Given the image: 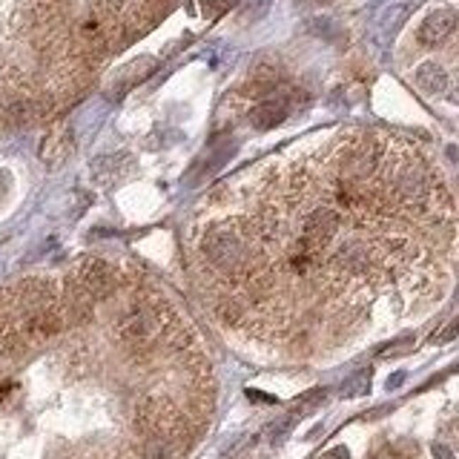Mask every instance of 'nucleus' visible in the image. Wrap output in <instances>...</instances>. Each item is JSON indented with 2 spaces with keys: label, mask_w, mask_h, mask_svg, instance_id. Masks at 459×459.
I'll list each match as a JSON object with an SVG mask.
<instances>
[{
  "label": "nucleus",
  "mask_w": 459,
  "mask_h": 459,
  "mask_svg": "<svg viewBox=\"0 0 459 459\" xmlns=\"http://www.w3.org/2000/svg\"><path fill=\"white\" fill-rule=\"evenodd\" d=\"M201 253L221 276H241L250 267V244L235 227H213L201 241Z\"/></svg>",
  "instance_id": "1"
},
{
  "label": "nucleus",
  "mask_w": 459,
  "mask_h": 459,
  "mask_svg": "<svg viewBox=\"0 0 459 459\" xmlns=\"http://www.w3.org/2000/svg\"><path fill=\"white\" fill-rule=\"evenodd\" d=\"M135 428L147 436L176 439L184 428V416L166 399H144L135 410Z\"/></svg>",
  "instance_id": "2"
},
{
  "label": "nucleus",
  "mask_w": 459,
  "mask_h": 459,
  "mask_svg": "<svg viewBox=\"0 0 459 459\" xmlns=\"http://www.w3.org/2000/svg\"><path fill=\"white\" fill-rule=\"evenodd\" d=\"M69 284L78 287L80 293H87V296L95 302V299L109 296L112 290L118 287V276H115V270H112L106 262H101V259H87V262H80V264L75 267Z\"/></svg>",
  "instance_id": "3"
},
{
  "label": "nucleus",
  "mask_w": 459,
  "mask_h": 459,
  "mask_svg": "<svg viewBox=\"0 0 459 459\" xmlns=\"http://www.w3.org/2000/svg\"><path fill=\"white\" fill-rule=\"evenodd\" d=\"M339 233V213L333 207H316L310 210L302 221V241L299 247L307 250V253H319L324 244H330Z\"/></svg>",
  "instance_id": "4"
},
{
  "label": "nucleus",
  "mask_w": 459,
  "mask_h": 459,
  "mask_svg": "<svg viewBox=\"0 0 459 459\" xmlns=\"http://www.w3.org/2000/svg\"><path fill=\"white\" fill-rule=\"evenodd\" d=\"M161 327H164L161 313H155V310H133L118 324V336L127 348H149L155 342V336L161 333Z\"/></svg>",
  "instance_id": "5"
},
{
  "label": "nucleus",
  "mask_w": 459,
  "mask_h": 459,
  "mask_svg": "<svg viewBox=\"0 0 459 459\" xmlns=\"http://www.w3.org/2000/svg\"><path fill=\"white\" fill-rule=\"evenodd\" d=\"M456 23H459V18H456L453 9H436V12H431L422 20L416 37H420L422 47H436V44H442V40L456 29Z\"/></svg>",
  "instance_id": "6"
},
{
  "label": "nucleus",
  "mask_w": 459,
  "mask_h": 459,
  "mask_svg": "<svg viewBox=\"0 0 459 459\" xmlns=\"http://www.w3.org/2000/svg\"><path fill=\"white\" fill-rule=\"evenodd\" d=\"M416 87L428 95H442V92H448V72L439 63L428 61L416 69Z\"/></svg>",
  "instance_id": "7"
},
{
  "label": "nucleus",
  "mask_w": 459,
  "mask_h": 459,
  "mask_svg": "<svg viewBox=\"0 0 459 459\" xmlns=\"http://www.w3.org/2000/svg\"><path fill=\"white\" fill-rule=\"evenodd\" d=\"M284 118H287V106L281 101H262L250 112V123H253L256 130H273Z\"/></svg>",
  "instance_id": "8"
},
{
  "label": "nucleus",
  "mask_w": 459,
  "mask_h": 459,
  "mask_svg": "<svg viewBox=\"0 0 459 459\" xmlns=\"http://www.w3.org/2000/svg\"><path fill=\"white\" fill-rule=\"evenodd\" d=\"M141 456L144 459H178V451H176L173 439L147 436V442L141 445Z\"/></svg>",
  "instance_id": "9"
},
{
  "label": "nucleus",
  "mask_w": 459,
  "mask_h": 459,
  "mask_svg": "<svg viewBox=\"0 0 459 459\" xmlns=\"http://www.w3.org/2000/svg\"><path fill=\"white\" fill-rule=\"evenodd\" d=\"M367 388H370V373L362 370V373H356V377H350V379L342 385V396H362Z\"/></svg>",
  "instance_id": "10"
},
{
  "label": "nucleus",
  "mask_w": 459,
  "mask_h": 459,
  "mask_svg": "<svg viewBox=\"0 0 459 459\" xmlns=\"http://www.w3.org/2000/svg\"><path fill=\"white\" fill-rule=\"evenodd\" d=\"M224 9H227V0H201V12L207 18H219L224 15Z\"/></svg>",
  "instance_id": "11"
},
{
  "label": "nucleus",
  "mask_w": 459,
  "mask_h": 459,
  "mask_svg": "<svg viewBox=\"0 0 459 459\" xmlns=\"http://www.w3.org/2000/svg\"><path fill=\"white\" fill-rule=\"evenodd\" d=\"M219 310H221V316H224L227 322H235V319H238V313H241V307H238L235 302H224Z\"/></svg>",
  "instance_id": "12"
},
{
  "label": "nucleus",
  "mask_w": 459,
  "mask_h": 459,
  "mask_svg": "<svg viewBox=\"0 0 459 459\" xmlns=\"http://www.w3.org/2000/svg\"><path fill=\"white\" fill-rule=\"evenodd\" d=\"M459 336V319H453L442 333H439V342H451V339H456Z\"/></svg>",
  "instance_id": "13"
},
{
  "label": "nucleus",
  "mask_w": 459,
  "mask_h": 459,
  "mask_svg": "<svg viewBox=\"0 0 459 459\" xmlns=\"http://www.w3.org/2000/svg\"><path fill=\"white\" fill-rule=\"evenodd\" d=\"M247 396L253 399V402H267V405H273V402H276L273 396H267V393H259V391H247Z\"/></svg>",
  "instance_id": "14"
},
{
  "label": "nucleus",
  "mask_w": 459,
  "mask_h": 459,
  "mask_svg": "<svg viewBox=\"0 0 459 459\" xmlns=\"http://www.w3.org/2000/svg\"><path fill=\"white\" fill-rule=\"evenodd\" d=\"M322 459H348V448H336V451H330V453L322 456Z\"/></svg>",
  "instance_id": "15"
},
{
  "label": "nucleus",
  "mask_w": 459,
  "mask_h": 459,
  "mask_svg": "<svg viewBox=\"0 0 459 459\" xmlns=\"http://www.w3.org/2000/svg\"><path fill=\"white\" fill-rule=\"evenodd\" d=\"M434 456H436V459H451V453H448V448H439V445L434 448Z\"/></svg>",
  "instance_id": "16"
},
{
  "label": "nucleus",
  "mask_w": 459,
  "mask_h": 459,
  "mask_svg": "<svg viewBox=\"0 0 459 459\" xmlns=\"http://www.w3.org/2000/svg\"><path fill=\"white\" fill-rule=\"evenodd\" d=\"M402 379H405V373H396V377L388 382V388H396V385H402Z\"/></svg>",
  "instance_id": "17"
},
{
  "label": "nucleus",
  "mask_w": 459,
  "mask_h": 459,
  "mask_svg": "<svg viewBox=\"0 0 459 459\" xmlns=\"http://www.w3.org/2000/svg\"><path fill=\"white\" fill-rule=\"evenodd\" d=\"M448 98H451V101H453V104H459V83H456V87H453V90H451V92H448Z\"/></svg>",
  "instance_id": "18"
},
{
  "label": "nucleus",
  "mask_w": 459,
  "mask_h": 459,
  "mask_svg": "<svg viewBox=\"0 0 459 459\" xmlns=\"http://www.w3.org/2000/svg\"><path fill=\"white\" fill-rule=\"evenodd\" d=\"M456 370H459V365H456Z\"/></svg>",
  "instance_id": "19"
}]
</instances>
